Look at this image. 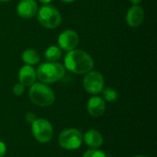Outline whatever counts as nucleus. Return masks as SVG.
Here are the masks:
<instances>
[{"label":"nucleus","instance_id":"1","mask_svg":"<svg viewBox=\"0 0 157 157\" xmlns=\"http://www.w3.org/2000/svg\"><path fill=\"white\" fill-rule=\"evenodd\" d=\"M63 66L73 74L84 75L93 69L94 60L86 52L74 49L66 53Z\"/></svg>","mask_w":157,"mask_h":157},{"label":"nucleus","instance_id":"2","mask_svg":"<svg viewBox=\"0 0 157 157\" xmlns=\"http://www.w3.org/2000/svg\"><path fill=\"white\" fill-rule=\"evenodd\" d=\"M37 78L44 84H53L60 81L65 75L64 66L58 62L40 63L36 70Z\"/></svg>","mask_w":157,"mask_h":157},{"label":"nucleus","instance_id":"3","mask_svg":"<svg viewBox=\"0 0 157 157\" xmlns=\"http://www.w3.org/2000/svg\"><path fill=\"white\" fill-rule=\"evenodd\" d=\"M29 97L32 103L40 107H50L55 101L54 91L44 83H34L29 86Z\"/></svg>","mask_w":157,"mask_h":157},{"label":"nucleus","instance_id":"4","mask_svg":"<svg viewBox=\"0 0 157 157\" xmlns=\"http://www.w3.org/2000/svg\"><path fill=\"white\" fill-rule=\"evenodd\" d=\"M39 23L49 29L58 28L62 23V15L60 11L52 5H43L37 13Z\"/></svg>","mask_w":157,"mask_h":157},{"label":"nucleus","instance_id":"5","mask_svg":"<svg viewBox=\"0 0 157 157\" xmlns=\"http://www.w3.org/2000/svg\"><path fill=\"white\" fill-rule=\"evenodd\" d=\"M59 145L68 151L78 149L83 144V133L75 128L65 129L60 132L58 137Z\"/></svg>","mask_w":157,"mask_h":157},{"label":"nucleus","instance_id":"6","mask_svg":"<svg viewBox=\"0 0 157 157\" xmlns=\"http://www.w3.org/2000/svg\"><path fill=\"white\" fill-rule=\"evenodd\" d=\"M31 132L34 138L40 144L49 143L53 136V128L52 123L46 119H36L31 123Z\"/></svg>","mask_w":157,"mask_h":157},{"label":"nucleus","instance_id":"7","mask_svg":"<svg viewBox=\"0 0 157 157\" xmlns=\"http://www.w3.org/2000/svg\"><path fill=\"white\" fill-rule=\"evenodd\" d=\"M83 86L88 94L96 96L101 93L104 88V77L99 72L91 70L86 74L83 80Z\"/></svg>","mask_w":157,"mask_h":157},{"label":"nucleus","instance_id":"8","mask_svg":"<svg viewBox=\"0 0 157 157\" xmlns=\"http://www.w3.org/2000/svg\"><path fill=\"white\" fill-rule=\"evenodd\" d=\"M58 45L59 48L69 52L76 48L79 43V36L73 29H65L60 33L58 37Z\"/></svg>","mask_w":157,"mask_h":157},{"label":"nucleus","instance_id":"9","mask_svg":"<svg viewBox=\"0 0 157 157\" xmlns=\"http://www.w3.org/2000/svg\"><path fill=\"white\" fill-rule=\"evenodd\" d=\"M17 14L25 19H29L37 15L39 6L36 0H20L17 6Z\"/></svg>","mask_w":157,"mask_h":157},{"label":"nucleus","instance_id":"10","mask_svg":"<svg viewBox=\"0 0 157 157\" xmlns=\"http://www.w3.org/2000/svg\"><path fill=\"white\" fill-rule=\"evenodd\" d=\"M144 20V10L139 5H133L126 14V22L130 27L136 28L143 24Z\"/></svg>","mask_w":157,"mask_h":157},{"label":"nucleus","instance_id":"11","mask_svg":"<svg viewBox=\"0 0 157 157\" xmlns=\"http://www.w3.org/2000/svg\"><path fill=\"white\" fill-rule=\"evenodd\" d=\"M87 111L90 116L98 118L104 114L106 110L105 100L98 96H94L87 101Z\"/></svg>","mask_w":157,"mask_h":157},{"label":"nucleus","instance_id":"12","mask_svg":"<svg viewBox=\"0 0 157 157\" xmlns=\"http://www.w3.org/2000/svg\"><path fill=\"white\" fill-rule=\"evenodd\" d=\"M37 75L36 70L31 65H24L19 69L18 72V80L21 85L24 86H30L36 81Z\"/></svg>","mask_w":157,"mask_h":157},{"label":"nucleus","instance_id":"13","mask_svg":"<svg viewBox=\"0 0 157 157\" xmlns=\"http://www.w3.org/2000/svg\"><path fill=\"white\" fill-rule=\"evenodd\" d=\"M83 141L91 149H98L103 144L104 140L102 134L98 131L90 129L83 135Z\"/></svg>","mask_w":157,"mask_h":157},{"label":"nucleus","instance_id":"14","mask_svg":"<svg viewBox=\"0 0 157 157\" xmlns=\"http://www.w3.org/2000/svg\"><path fill=\"white\" fill-rule=\"evenodd\" d=\"M21 59H22L23 63H25L27 65H31V66L38 64L40 61V54L38 53V52L35 50H32V49L25 50L22 52Z\"/></svg>","mask_w":157,"mask_h":157},{"label":"nucleus","instance_id":"15","mask_svg":"<svg viewBox=\"0 0 157 157\" xmlns=\"http://www.w3.org/2000/svg\"><path fill=\"white\" fill-rule=\"evenodd\" d=\"M44 56L48 62H58L62 57V51L58 46L52 45L46 49Z\"/></svg>","mask_w":157,"mask_h":157},{"label":"nucleus","instance_id":"16","mask_svg":"<svg viewBox=\"0 0 157 157\" xmlns=\"http://www.w3.org/2000/svg\"><path fill=\"white\" fill-rule=\"evenodd\" d=\"M101 93H102V98L108 102H114L117 100L119 97L118 92L112 87H105L102 89Z\"/></svg>","mask_w":157,"mask_h":157},{"label":"nucleus","instance_id":"17","mask_svg":"<svg viewBox=\"0 0 157 157\" xmlns=\"http://www.w3.org/2000/svg\"><path fill=\"white\" fill-rule=\"evenodd\" d=\"M83 157H107L106 154L98 149H89L86 151V153L83 155Z\"/></svg>","mask_w":157,"mask_h":157},{"label":"nucleus","instance_id":"18","mask_svg":"<svg viewBox=\"0 0 157 157\" xmlns=\"http://www.w3.org/2000/svg\"><path fill=\"white\" fill-rule=\"evenodd\" d=\"M25 92V86L23 85H21L20 83L18 84H16L14 86H13V94L17 97H19V96H22Z\"/></svg>","mask_w":157,"mask_h":157},{"label":"nucleus","instance_id":"19","mask_svg":"<svg viewBox=\"0 0 157 157\" xmlns=\"http://www.w3.org/2000/svg\"><path fill=\"white\" fill-rule=\"evenodd\" d=\"M25 119H26V121H27L29 123L31 124L37 118H36V116H35L34 113H32V112H28V113L26 114V116H25Z\"/></svg>","mask_w":157,"mask_h":157},{"label":"nucleus","instance_id":"20","mask_svg":"<svg viewBox=\"0 0 157 157\" xmlns=\"http://www.w3.org/2000/svg\"><path fill=\"white\" fill-rule=\"evenodd\" d=\"M6 153V145L4 142L0 141V157H4Z\"/></svg>","mask_w":157,"mask_h":157},{"label":"nucleus","instance_id":"21","mask_svg":"<svg viewBox=\"0 0 157 157\" xmlns=\"http://www.w3.org/2000/svg\"><path fill=\"white\" fill-rule=\"evenodd\" d=\"M40 3H41V4H43V5H48V4H50L52 0H38Z\"/></svg>","mask_w":157,"mask_h":157},{"label":"nucleus","instance_id":"22","mask_svg":"<svg viewBox=\"0 0 157 157\" xmlns=\"http://www.w3.org/2000/svg\"><path fill=\"white\" fill-rule=\"evenodd\" d=\"M130 1H131V3L133 4V5H139V4L142 3L143 0H130Z\"/></svg>","mask_w":157,"mask_h":157},{"label":"nucleus","instance_id":"23","mask_svg":"<svg viewBox=\"0 0 157 157\" xmlns=\"http://www.w3.org/2000/svg\"><path fill=\"white\" fill-rule=\"evenodd\" d=\"M63 2H64V3H73V2H75V0H62Z\"/></svg>","mask_w":157,"mask_h":157},{"label":"nucleus","instance_id":"24","mask_svg":"<svg viewBox=\"0 0 157 157\" xmlns=\"http://www.w3.org/2000/svg\"><path fill=\"white\" fill-rule=\"evenodd\" d=\"M9 1H11V0H0L1 3H6V2H9Z\"/></svg>","mask_w":157,"mask_h":157},{"label":"nucleus","instance_id":"25","mask_svg":"<svg viewBox=\"0 0 157 157\" xmlns=\"http://www.w3.org/2000/svg\"><path fill=\"white\" fill-rule=\"evenodd\" d=\"M133 157H148V156H145V155H135V156H133Z\"/></svg>","mask_w":157,"mask_h":157}]
</instances>
